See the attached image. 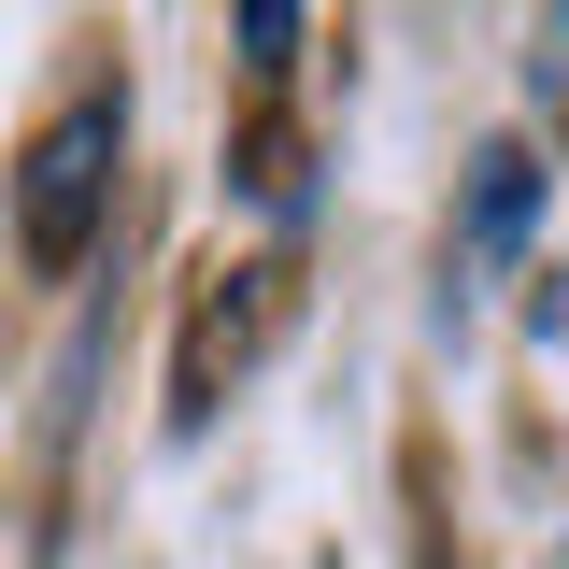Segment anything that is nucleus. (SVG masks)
Here are the masks:
<instances>
[{"label": "nucleus", "mask_w": 569, "mask_h": 569, "mask_svg": "<svg viewBox=\"0 0 569 569\" xmlns=\"http://www.w3.org/2000/svg\"><path fill=\"white\" fill-rule=\"evenodd\" d=\"M114 157H129V86H86L58 100L29 157H14V257L29 271H86L100 228H114Z\"/></svg>", "instance_id": "f257e3e1"}, {"label": "nucleus", "mask_w": 569, "mask_h": 569, "mask_svg": "<svg viewBox=\"0 0 569 569\" xmlns=\"http://www.w3.org/2000/svg\"><path fill=\"white\" fill-rule=\"evenodd\" d=\"M527 213H541V171H527V142H485V186H470V257H498Z\"/></svg>", "instance_id": "f03ea898"}, {"label": "nucleus", "mask_w": 569, "mask_h": 569, "mask_svg": "<svg viewBox=\"0 0 569 569\" xmlns=\"http://www.w3.org/2000/svg\"><path fill=\"white\" fill-rule=\"evenodd\" d=\"M242 58H257V71L299 58V0H242Z\"/></svg>", "instance_id": "7ed1b4c3"}]
</instances>
